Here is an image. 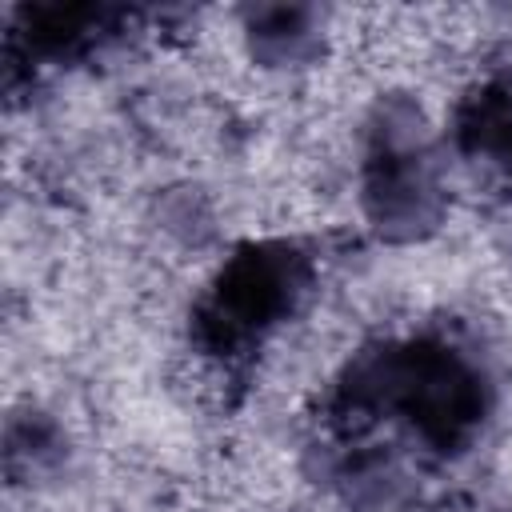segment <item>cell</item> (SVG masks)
Masks as SVG:
<instances>
[{
  "label": "cell",
  "mask_w": 512,
  "mask_h": 512,
  "mask_svg": "<svg viewBox=\"0 0 512 512\" xmlns=\"http://www.w3.org/2000/svg\"><path fill=\"white\" fill-rule=\"evenodd\" d=\"M316 256L292 236L232 248L188 312V340L216 372H244L312 300Z\"/></svg>",
  "instance_id": "obj_2"
},
{
  "label": "cell",
  "mask_w": 512,
  "mask_h": 512,
  "mask_svg": "<svg viewBox=\"0 0 512 512\" xmlns=\"http://www.w3.org/2000/svg\"><path fill=\"white\" fill-rule=\"evenodd\" d=\"M132 24V12L108 8V4H24L12 12V28L4 36V72L8 84H16L20 72L60 68L76 64L92 52H100L108 40L120 36V28Z\"/></svg>",
  "instance_id": "obj_4"
},
{
  "label": "cell",
  "mask_w": 512,
  "mask_h": 512,
  "mask_svg": "<svg viewBox=\"0 0 512 512\" xmlns=\"http://www.w3.org/2000/svg\"><path fill=\"white\" fill-rule=\"evenodd\" d=\"M8 476L20 480V476H36L44 468H52L60 456H64V444H60V432L56 424H48L44 416H24V420H12L8 424Z\"/></svg>",
  "instance_id": "obj_7"
},
{
  "label": "cell",
  "mask_w": 512,
  "mask_h": 512,
  "mask_svg": "<svg viewBox=\"0 0 512 512\" xmlns=\"http://www.w3.org/2000/svg\"><path fill=\"white\" fill-rule=\"evenodd\" d=\"M452 156L488 188L512 192V68L472 80L448 112Z\"/></svg>",
  "instance_id": "obj_5"
},
{
  "label": "cell",
  "mask_w": 512,
  "mask_h": 512,
  "mask_svg": "<svg viewBox=\"0 0 512 512\" xmlns=\"http://www.w3.org/2000/svg\"><path fill=\"white\" fill-rule=\"evenodd\" d=\"M244 40L264 68H300L320 52V12L304 4H260L244 12Z\"/></svg>",
  "instance_id": "obj_6"
},
{
  "label": "cell",
  "mask_w": 512,
  "mask_h": 512,
  "mask_svg": "<svg viewBox=\"0 0 512 512\" xmlns=\"http://www.w3.org/2000/svg\"><path fill=\"white\" fill-rule=\"evenodd\" d=\"M500 376L456 324H424L364 344L324 396L328 472L356 500H388L400 464H460L496 420Z\"/></svg>",
  "instance_id": "obj_1"
},
{
  "label": "cell",
  "mask_w": 512,
  "mask_h": 512,
  "mask_svg": "<svg viewBox=\"0 0 512 512\" xmlns=\"http://www.w3.org/2000/svg\"><path fill=\"white\" fill-rule=\"evenodd\" d=\"M356 196L368 228L388 244L424 240L448 212L444 156L412 100H384L360 140Z\"/></svg>",
  "instance_id": "obj_3"
}]
</instances>
